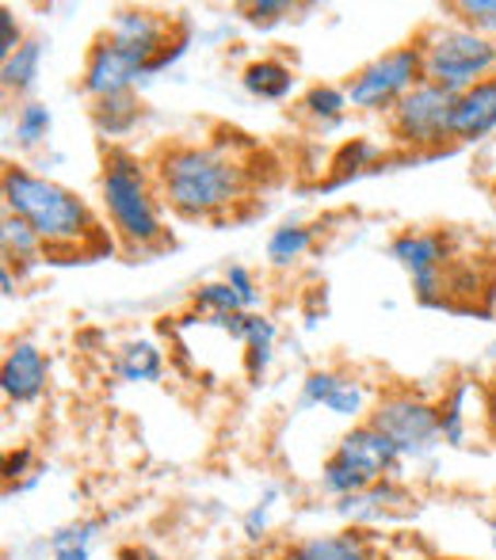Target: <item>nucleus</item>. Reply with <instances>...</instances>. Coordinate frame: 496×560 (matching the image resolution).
<instances>
[{"mask_svg":"<svg viewBox=\"0 0 496 560\" xmlns=\"http://www.w3.org/2000/svg\"><path fill=\"white\" fill-rule=\"evenodd\" d=\"M38 69H43V43H38V38H27L12 58L0 61V84H4V92L23 96V92L38 81Z\"/></svg>","mask_w":496,"mask_h":560,"instance_id":"412c9836","label":"nucleus"},{"mask_svg":"<svg viewBox=\"0 0 496 560\" xmlns=\"http://www.w3.org/2000/svg\"><path fill=\"white\" fill-rule=\"evenodd\" d=\"M50 107L46 104H23L20 112H15V141H20L23 149H35L46 141V133H50Z\"/></svg>","mask_w":496,"mask_h":560,"instance_id":"bb28decb","label":"nucleus"},{"mask_svg":"<svg viewBox=\"0 0 496 560\" xmlns=\"http://www.w3.org/2000/svg\"><path fill=\"white\" fill-rule=\"evenodd\" d=\"M96 523H73L50 538V560H92Z\"/></svg>","mask_w":496,"mask_h":560,"instance_id":"393cba45","label":"nucleus"},{"mask_svg":"<svg viewBox=\"0 0 496 560\" xmlns=\"http://www.w3.org/2000/svg\"><path fill=\"white\" fill-rule=\"evenodd\" d=\"M451 12H459V23L482 31L485 38L496 43V0H459V4H451Z\"/></svg>","mask_w":496,"mask_h":560,"instance_id":"cd10ccee","label":"nucleus"},{"mask_svg":"<svg viewBox=\"0 0 496 560\" xmlns=\"http://www.w3.org/2000/svg\"><path fill=\"white\" fill-rule=\"evenodd\" d=\"M210 325L222 328L226 336H233L241 347H245V370L252 382L267 374L272 366V351H275V325L259 313H230V317H210Z\"/></svg>","mask_w":496,"mask_h":560,"instance_id":"4468645a","label":"nucleus"},{"mask_svg":"<svg viewBox=\"0 0 496 560\" xmlns=\"http://www.w3.org/2000/svg\"><path fill=\"white\" fill-rule=\"evenodd\" d=\"M302 408H328L341 420H359L367 412V389L336 370H313L302 382Z\"/></svg>","mask_w":496,"mask_h":560,"instance_id":"f8f14e48","label":"nucleus"},{"mask_svg":"<svg viewBox=\"0 0 496 560\" xmlns=\"http://www.w3.org/2000/svg\"><path fill=\"white\" fill-rule=\"evenodd\" d=\"M226 282H230V287H233V294L241 298V310L252 313V305L259 302V294H256V279H252V271H249V267L233 264L230 271H226Z\"/></svg>","mask_w":496,"mask_h":560,"instance_id":"c756f323","label":"nucleus"},{"mask_svg":"<svg viewBox=\"0 0 496 560\" xmlns=\"http://www.w3.org/2000/svg\"><path fill=\"white\" fill-rule=\"evenodd\" d=\"M367 423L374 431H382L393 443V450L405 457H424L431 454L443 439H439V412L431 400H424L420 393L408 389H390L374 400V408L367 412Z\"/></svg>","mask_w":496,"mask_h":560,"instance_id":"0eeeda50","label":"nucleus"},{"mask_svg":"<svg viewBox=\"0 0 496 560\" xmlns=\"http://www.w3.org/2000/svg\"><path fill=\"white\" fill-rule=\"evenodd\" d=\"M241 12H245V20L256 23V27H272V23L287 20V15L295 12V4H287V0H259V4H245Z\"/></svg>","mask_w":496,"mask_h":560,"instance_id":"c85d7f7f","label":"nucleus"},{"mask_svg":"<svg viewBox=\"0 0 496 560\" xmlns=\"http://www.w3.org/2000/svg\"><path fill=\"white\" fill-rule=\"evenodd\" d=\"M493 191H496V187H493Z\"/></svg>","mask_w":496,"mask_h":560,"instance_id":"4c0bfd02","label":"nucleus"},{"mask_svg":"<svg viewBox=\"0 0 496 560\" xmlns=\"http://www.w3.org/2000/svg\"><path fill=\"white\" fill-rule=\"evenodd\" d=\"M470 382H454L443 397L436 400L439 412V439L447 446H466V431H470V416H466V400H470Z\"/></svg>","mask_w":496,"mask_h":560,"instance_id":"f3484780","label":"nucleus"},{"mask_svg":"<svg viewBox=\"0 0 496 560\" xmlns=\"http://www.w3.org/2000/svg\"><path fill=\"white\" fill-rule=\"evenodd\" d=\"M241 84H245V92L256 100H287L290 92H295V69L282 66L279 58H259V61H252V66H245Z\"/></svg>","mask_w":496,"mask_h":560,"instance_id":"dca6fc26","label":"nucleus"},{"mask_svg":"<svg viewBox=\"0 0 496 560\" xmlns=\"http://www.w3.org/2000/svg\"><path fill=\"white\" fill-rule=\"evenodd\" d=\"M46 377H50V362L31 339L8 343L4 366H0V393L8 405H35L46 393Z\"/></svg>","mask_w":496,"mask_h":560,"instance_id":"9b49d317","label":"nucleus"},{"mask_svg":"<svg viewBox=\"0 0 496 560\" xmlns=\"http://www.w3.org/2000/svg\"><path fill=\"white\" fill-rule=\"evenodd\" d=\"M153 184L161 202L180 218H222L249 195V164L230 145L180 141L157 153Z\"/></svg>","mask_w":496,"mask_h":560,"instance_id":"f257e3e1","label":"nucleus"},{"mask_svg":"<svg viewBox=\"0 0 496 560\" xmlns=\"http://www.w3.org/2000/svg\"><path fill=\"white\" fill-rule=\"evenodd\" d=\"M0 282H4V294L12 298V294H15V282H12V267H4V271H0Z\"/></svg>","mask_w":496,"mask_h":560,"instance_id":"c9c22d12","label":"nucleus"},{"mask_svg":"<svg viewBox=\"0 0 496 560\" xmlns=\"http://www.w3.org/2000/svg\"><path fill=\"white\" fill-rule=\"evenodd\" d=\"M485 423H489V431L496 435V382L485 389Z\"/></svg>","mask_w":496,"mask_h":560,"instance_id":"72a5a7b5","label":"nucleus"},{"mask_svg":"<svg viewBox=\"0 0 496 560\" xmlns=\"http://www.w3.org/2000/svg\"><path fill=\"white\" fill-rule=\"evenodd\" d=\"M23 43H27V38H23L20 23H15V12L12 8H0V61L12 58Z\"/></svg>","mask_w":496,"mask_h":560,"instance_id":"7c9ffc66","label":"nucleus"},{"mask_svg":"<svg viewBox=\"0 0 496 560\" xmlns=\"http://www.w3.org/2000/svg\"><path fill=\"white\" fill-rule=\"evenodd\" d=\"M348 92L336 89V84H313V89H305V96L298 100V115L305 118V122H313L318 130H328V126H336L348 112Z\"/></svg>","mask_w":496,"mask_h":560,"instance_id":"a211bd4d","label":"nucleus"},{"mask_svg":"<svg viewBox=\"0 0 496 560\" xmlns=\"http://www.w3.org/2000/svg\"><path fill=\"white\" fill-rule=\"evenodd\" d=\"M413 46L420 50L424 81L454 96L496 77V43L466 23H428Z\"/></svg>","mask_w":496,"mask_h":560,"instance_id":"20e7f679","label":"nucleus"},{"mask_svg":"<svg viewBox=\"0 0 496 560\" xmlns=\"http://www.w3.org/2000/svg\"><path fill=\"white\" fill-rule=\"evenodd\" d=\"M100 199L112 222V233L126 248H153L164 241L161 222V195L153 184V168L138 161L130 149L112 145L100 168Z\"/></svg>","mask_w":496,"mask_h":560,"instance_id":"7ed1b4c3","label":"nucleus"},{"mask_svg":"<svg viewBox=\"0 0 496 560\" xmlns=\"http://www.w3.org/2000/svg\"><path fill=\"white\" fill-rule=\"evenodd\" d=\"M374 156H378V149L371 145V141H351V145H344L336 168H344V176H348V172H359L364 168V161H374Z\"/></svg>","mask_w":496,"mask_h":560,"instance_id":"2f4dec72","label":"nucleus"},{"mask_svg":"<svg viewBox=\"0 0 496 560\" xmlns=\"http://www.w3.org/2000/svg\"><path fill=\"white\" fill-rule=\"evenodd\" d=\"M397 465L401 454L393 450L390 439L364 420L325 457V465H321V488L328 495H336V500H348V495H359L367 488L390 480L397 472Z\"/></svg>","mask_w":496,"mask_h":560,"instance_id":"39448f33","label":"nucleus"},{"mask_svg":"<svg viewBox=\"0 0 496 560\" xmlns=\"http://www.w3.org/2000/svg\"><path fill=\"white\" fill-rule=\"evenodd\" d=\"M390 256L413 279V290L424 305H443L447 298V241L439 233H420V229H405L393 236Z\"/></svg>","mask_w":496,"mask_h":560,"instance_id":"9d476101","label":"nucleus"},{"mask_svg":"<svg viewBox=\"0 0 496 560\" xmlns=\"http://www.w3.org/2000/svg\"><path fill=\"white\" fill-rule=\"evenodd\" d=\"M31 462H35V454H31L27 446H20V450H12V454H8V462H4V480H8V492H12V485L20 488V480L27 477Z\"/></svg>","mask_w":496,"mask_h":560,"instance_id":"473e14b6","label":"nucleus"},{"mask_svg":"<svg viewBox=\"0 0 496 560\" xmlns=\"http://www.w3.org/2000/svg\"><path fill=\"white\" fill-rule=\"evenodd\" d=\"M115 374H119L123 382H161V374H164L161 347L149 343V339L126 343L119 351V359H115Z\"/></svg>","mask_w":496,"mask_h":560,"instance_id":"aec40b11","label":"nucleus"},{"mask_svg":"<svg viewBox=\"0 0 496 560\" xmlns=\"http://www.w3.org/2000/svg\"><path fill=\"white\" fill-rule=\"evenodd\" d=\"M192 305L207 317H230V313H241V298L233 294L230 282H203L192 294Z\"/></svg>","mask_w":496,"mask_h":560,"instance_id":"a878e982","label":"nucleus"},{"mask_svg":"<svg viewBox=\"0 0 496 560\" xmlns=\"http://www.w3.org/2000/svg\"><path fill=\"white\" fill-rule=\"evenodd\" d=\"M496 130V77L474 84L454 96L451 138L454 141H482Z\"/></svg>","mask_w":496,"mask_h":560,"instance_id":"2eb2a0df","label":"nucleus"},{"mask_svg":"<svg viewBox=\"0 0 496 560\" xmlns=\"http://www.w3.org/2000/svg\"><path fill=\"white\" fill-rule=\"evenodd\" d=\"M313 248V229L310 225H282L267 236V259L275 267H287L295 259H302Z\"/></svg>","mask_w":496,"mask_h":560,"instance_id":"b1692460","label":"nucleus"},{"mask_svg":"<svg viewBox=\"0 0 496 560\" xmlns=\"http://www.w3.org/2000/svg\"><path fill=\"white\" fill-rule=\"evenodd\" d=\"M138 118H141V104L134 100V92L92 104V122H96V130L104 133V138H126V133L138 126Z\"/></svg>","mask_w":496,"mask_h":560,"instance_id":"4be33fe9","label":"nucleus"},{"mask_svg":"<svg viewBox=\"0 0 496 560\" xmlns=\"http://www.w3.org/2000/svg\"><path fill=\"white\" fill-rule=\"evenodd\" d=\"M405 500H408V495L401 492V488L393 485V480H382V485L367 488V492L341 500V511L351 518V523H367V518H378V515H385V511L401 508Z\"/></svg>","mask_w":496,"mask_h":560,"instance_id":"5701e85b","label":"nucleus"},{"mask_svg":"<svg viewBox=\"0 0 496 560\" xmlns=\"http://www.w3.org/2000/svg\"><path fill=\"white\" fill-rule=\"evenodd\" d=\"M0 244H4V267H35L46 259V244L35 236V229L23 225L20 218H12V214H4Z\"/></svg>","mask_w":496,"mask_h":560,"instance_id":"6ab92c4d","label":"nucleus"},{"mask_svg":"<svg viewBox=\"0 0 496 560\" xmlns=\"http://www.w3.org/2000/svg\"><path fill=\"white\" fill-rule=\"evenodd\" d=\"M439 560H451V557H439Z\"/></svg>","mask_w":496,"mask_h":560,"instance_id":"e433bc0d","label":"nucleus"},{"mask_svg":"<svg viewBox=\"0 0 496 560\" xmlns=\"http://www.w3.org/2000/svg\"><path fill=\"white\" fill-rule=\"evenodd\" d=\"M0 187H4V214L35 229V236L46 244V256L104 248V229L92 218L89 202L69 187L54 184L23 164H8Z\"/></svg>","mask_w":496,"mask_h":560,"instance_id":"f03ea898","label":"nucleus"},{"mask_svg":"<svg viewBox=\"0 0 496 560\" xmlns=\"http://www.w3.org/2000/svg\"><path fill=\"white\" fill-rule=\"evenodd\" d=\"M123 560H169V557H161V553H153V549H146V546H130V549H123Z\"/></svg>","mask_w":496,"mask_h":560,"instance_id":"f704fd0d","label":"nucleus"},{"mask_svg":"<svg viewBox=\"0 0 496 560\" xmlns=\"http://www.w3.org/2000/svg\"><path fill=\"white\" fill-rule=\"evenodd\" d=\"M153 54L130 50V46L115 43V38L100 35L92 43L89 58H84V73H81V89L96 100H112V96H126L134 89V81L146 73H153Z\"/></svg>","mask_w":496,"mask_h":560,"instance_id":"1a4fd4ad","label":"nucleus"},{"mask_svg":"<svg viewBox=\"0 0 496 560\" xmlns=\"http://www.w3.org/2000/svg\"><path fill=\"white\" fill-rule=\"evenodd\" d=\"M275 560H378L374 541L364 530H336V534H313L298 538L275 553Z\"/></svg>","mask_w":496,"mask_h":560,"instance_id":"ddd939ff","label":"nucleus"},{"mask_svg":"<svg viewBox=\"0 0 496 560\" xmlns=\"http://www.w3.org/2000/svg\"><path fill=\"white\" fill-rule=\"evenodd\" d=\"M451 115H454V92L436 89L420 81L390 115V133L405 149H443L451 145Z\"/></svg>","mask_w":496,"mask_h":560,"instance_id":"6e6552de","label":"nucleus"},{"mask_svg":"<svg viewBox=\"0 0 496 560\" xmlns=\"http://www.w3.org/2000/svg\"><path fill=\"white\" fill-rule=\"evenodd\" d=\"M424 81V66H420V50L413 43L393 46L382 58L367 61L364 69L344 81V92H348V104L359 107V112H385L390 115L416 84Z\"/></svg>","mask_w":496,"mask_h":560,"instance_id":"423d86ee","label":"nucleus"}]
</instances>
